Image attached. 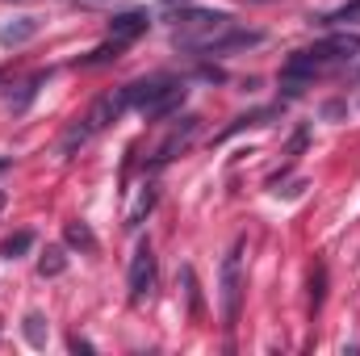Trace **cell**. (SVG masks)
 Here are the masks:
<instances>
[{"mask_svg":"<svg viewBox=\"0 0 360 356\" xmlns=\"http://www.w3.org/2000/svg\"><path fill=\"white\" fill-rule=\"evenodd\" d=\"M68 348H72V352H92V344H89V340H80V336H72V340H68Z\"/></svg>","mask_w":360,"mask_h":356,"instance_id":"23","label":"cell"},{"mask_svg":"<svg viewBox=\"0 0 360 356\" xmlns=\"http://www.w3.org/2000/svg\"><path fill=\"white\" fill-rule=\"evenodd\" d=\"M38 34V17H17L13 25H0V46H21Z\"/></svg>","mask_w":360,"mask_h":356,"instance_id":"12","label":"cell"},{"mask_svg":"<svg viewBox=\"0 0 360 356\" xmlns=\"http://www.w3.org/2000/svg\"><path fill=\"white\" fill-rule=\"evenodd\" d=\"M126 109H130V101H126V89L96 96L89 113H84L76 126H68V130H63V139H59V155H76V147H84L92 134H101V130H105L109 122H117Z\"/></svg>","mask_w":360,"mask_h":356,"instance_id":"1","label":"cell"},{"mask_svg":"<svg viewBox=\"0 0 360 356\" xmlns=\"http://www.w3.org/2000/svg\"><path fill=\"white\" fill-rule=\"evenodd\" d=\"M243 239L231 243V252L222 256V276H218V298H222V327L235 331L239 323V306H243Z\"/></svg>","mask_w":360,"mask_h":356,"instance_id":"3","label":"cell"},{"mask_svg":"<svg viewBox=\"0 0 360 356\" xmlns=\"http://www.w3.org/2000/svg\"><path fill=\"white\" fill-rule=\"evenodd\" d=\"M348 21H360V0H348L340 8H331L327 17H319V25H348Z\"/></svg>","mask_w":360,"mask_h":356,"instance_id":"16","label":"cell"},{"mask_svg":"<svg viewBox=\"0 0 360 356\" xmlns=\"http://www.w3.org/2000/svg\"><path fill=\"white\" fill-rule=\"evenodd\" d=\"M34 243H38V239H34V231H13V235L0 243V260H21Z\"/></svg>","mask_w":360,"mask_h":356,"instance_id":"15","label":"cell"},{"mask_svg":"<svg viewBox=\"0 0 360 356\" xmlns=\"http://www.w3.org/2000/svg\"><path fill=\"white\" fill-rule=\"evenodd\" d=\"M63 239H68V248H76V252H84V256H96V248H101L96 235H92V227L89 222H80V218L63 227Z\"/></svg>","mask_w":360,"mask_h":356,"instance_id":"10","label":"cell"},{"mask_svg":"<svg viewBox=\"0 0 360 356\" xmlns=\"http://www.w3.org/2000/svg\"><path fill=\"white\" fill-rule=\"evenodd\" d=\"M122 51H126V42H117V38H109V42H101L96 51H89L76 68H105V63H113V59H122Z\"/></svg>","mask_w":360,"mask_h":356,"instance_id":"13","label":"cell"},{"mask_svg":"<svg viewBox=\"0 0 360 356\" xmlns=\"http://www.w3.org/2000/svg\"><path fill=\"white\" fill-rule=\"evenodd\" d=\"M323 298H327V268L314 265L310 268V310H323Z\"/></svg>","mask_w":360,"mask_h":356,"instance_id":"17","label":"cell"},{"mask_svg":"<svg viewBox=\"0 0 360 356\" xmlns=\"http://www.w3.org/2000/svg\"><path fill=\"white\" fill-rule=\"evenodd\" d=\"M306 139H310V130H306V126H297V130H293V139H289V155H297V151L306 147Z\"/></svg>","mask_w":360,"mask_h":356,"instance_id":"22","label":"cell"},{"mask_svg":"<svg viewBox=\"0 0 360 356\" xmlns=\"http://www.w3.org/2000/svg\"><path fill=\"white\" fill-rule=\"evenodd\" d=\"M180 276H184V285H188V314L197 319V314H201V293H197V276H193V268H188V265H184V272H180Z\"/></svg>","mask_w":360,"mask_h":356,"instance_id":"20","label":"cell"},{"mask_svg":"<svg viewBox=\"0 0 360 356\" xmlns=\"http://www.w3.org/2000/svg\"><path fill=\"white\" fill-rule=\"evenodd\" d=\"M235 25V17L231 13H214V8H184L176 13V25H172V42H176L180 51H205L218 34H226Z\"/></svg>","mask_w":360,"mask_h":356,"instance_id":"2","label":"cell"},{"mask_svg":"<svg viewBox=\"0 0 360 356\" xmlns=\"http://www.w3.org/2000/svg\"><path fill=\"white\" fill-rule=\"evenodd\" d=\"M0 76H4V72H0Z\"/></svg>","mask_w":360,"mask_h":356,"instance_id":"25","label":"cell"},{"mask_svg":"<svg viewBox=\"0 0 360 356\" xmlns=\"http://www.w3.org/2000/svg\"><path fill=\"white\" fill-rule=\"evenodd\" d=\"M147 25H151V17H147V8H126V13H117L113 21H109V38H117V42H134V38H143L147 34Z\"/></svg>","mask_w":360,"mask_h":356,"instance_id":"8","label":"cell"},{"mask_svg":"<svg viewBox=\"0 0 360 356\" xmlns=\"http://www.w3.org/2000/svg\"><path fill=\"white\" fill-rule=\"evenodd\" d=\"M63 268H68V252H63V248H46V256L38 260V272H42V276H59Z\"/></svg>","mask_w":360,"mask_h":356,"instance_id":"18","label":"cell"},{"mask_svg":"<svg viewBox=\"0 0 360 356\" xmlns=\"http://www.w3.org/2000/svg\"><path fill=\"white\" fill-rule=\"evenodd\" d=\"M25 340H30L34 348L46 344V319H42V314H25Z\"/></svg>","mask_w":360,"mask_h":356,"instance_id":"19","label":"cell"},{"mask_svg":"<svg viewBox=\"0 0 360 356\" xmlns=\"http://www.w3.org/2000/svg\"><path fill=\"white\" fill-rule=\"evenodd\" d=\"M310 55L319 59V68H331V63H348L352 55H360V34H331V38H323V42H314L310 46Z\"/></svg>","mask_w":360,"mask_h":356,"instance_id":"7","label":"cell"},{"mask_svg":"<svg viewBox=\"0 0 360 356\" xmlns=\"http://www.w3.org/2000/svg\"><path fill=\"white\" fill-rule=\"evenodd\" d=\"M269 117H276V109H252V113H239L226 130H218L214 134V143H226V139H235L239 130H248V126H269Z\"/></svg>","mask_w":360,"mask_h":356,"instance_id":"11","label":"cell"},{"mask_svg":"<svg viewBox=\"0 0 360 356\" xmlns=\"http://www.w3.org/2000/svg\"><path fill=\"white\" fill-rule=\"evenodd\" d=\"M197 126H201V117H197V113H184V117H176V126L168 130V139H164V143L155 147V155H151V172H160V168H168V164L176 160L180 151L193 143Z\"/></svg>","mask_w":360,"mask_h":356,"instance_id":"5","label":"cell"},{"mask_svg":"<svg viewBox=\"0 0 360 356\" xmlns=\"http://www.w3.org/2000/svg\"><path fill=\"white\" fill-rule=\"evenodd\" d=\"M151 205H155V189H151V184H147V193H143V197H139V210H134V214H130V227H139V222H143V214H147V210H151Z\"/></svg>","mask_w":360,"mask_h":356,"instance_id":"21","label":"cell"},{"mask_svg":"<svg viewBox=\"0 0 360 356\" xmlns=\"http://www.w3.org/2000/svg\"><path fill=\"white\" fill-rule=\"evenodd\" d=\"M13 168V160H0V172H8Z\"/></svg>","mask_w":360,"mask_h":356,"instance_id":"24","label":"cell"},{"mask_svg":"<svg viewBox=\"0 0 360 356\" xmlns=\"http://www.w3.org/2000/svg\"><path fill=\"white\" fill-rule=\"evenodd\" d=\"M184 96H188V84H184V80H172V76H168V80L160 84V92H155V96H151V101H147V105H143L139 113H143L147 122H168L172 113H180Z\"/></svg>","mask_w":360,"mask_h":356,"instance_id":"6","label":"cell"},{"mask_svg":"<svg viewBox=\"0 0 360 356\" xmlns=\"http://www.w3.org/2000/svg\"><path fill=\"white\" fill-rule=\"evenodd\" d=\"M260 42H264V34H260V30H235V25H231V30H226V34H218L201 55H231V51H248V46H260Z\"/></svg>","mask_w":360,"mask_h":356,"instance_id":"9","label":"cell"},{"mask_svg":"<svg viewBox=\"0 0 360 356\" xmlns=\"http://www.w3.org/2000/svg\"><path fill=\"white\" fill-rule=\"evenodd\" d=\"M155 272H160L155 248H151V239H143V243L134 248V260H130V276H126V285H130V302H134V306L151 298V289H155Z\"/></svg>","mask_w":360,"mask_h":356,"instance_id":"4","label":"cell"},{"mask_svg":"<svg viewBox=\"0 0 360 356\" xmlns=\"http://www.w3.org/2000/svg\"><path fill=\"white\" fill-rule=\"evenodd\" d=\"M46 80H51V72H34V76H30V80L21 84V92H17V96L8 101V109H13V113H25V109H30V101L38 96V89H42Z\"/></svg>","mask_w":360,"mask_h":356,"instance_id":"14","label":"cell"}]
</instances>
